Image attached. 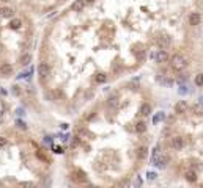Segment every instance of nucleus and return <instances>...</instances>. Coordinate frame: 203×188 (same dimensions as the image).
<instances>
[{
	"instance_id": "nucleus-23",
	"label": "nucleus",
	"mask_w": 203,
	"mask_h": 188,
	"mask_svg": "<svg viewBox=\"0 0 203 188\" xmlns=\"http://www.w3.org/2000/svg\"><path fill=\"white\" fill-rule=\"evenodd\" d=\"M84 188H96L95 185H90V183H87V185H84Z\"/></svg>"
},
{
	"instance_id": "nucleus-21",
	"label": "nucleus",
	"mask_w": 203,
	"mask_h": 188,
	"mask_svg": "<svg viewBox=\"0 0 203 188\" xmlns=\"http://www.w3.org/2000/svg\"><path fill=\"white\" fill-rule=\"evenodd\" d=\"M146 177H148L150 180H154V179L158 177V174H156V172H150V171H148V174H146Z\"/></svg>"
},
{
	"instance_id": "nucleus-12",
	"label": "nucleus",
	"mask_w": 203,
	"mask_h": 188,
	"mask_svg": "<svg viewBox=\"0 0 203 188\" xmlns=\"http://www.w3.org/2000/svg\"><path fill=\"white\" fill-rule=\"evenodd\" d=\"M137 157H139V160H145L146 157H148V148H140L139 150H137Z\"/></svg>"
},
{
	"instance_id": "nucleus-10",
	"label": "nucleus",
	"mask_w": 203,
	"mask_h": 188,
	"mask_svg": "<svg viewBox=\"0 0 203 188\" xmlns=\"http://www.w3.org/2000/svg\"><path fill=\"white\" fill-rule=\"evenodd\" d=\"M156 61L158 63H167L169 61V53L165 52L164 49H161L158 52V55H156Z\"/></svg>"
},
{
	"instance_id": "nucleus-7",
	"label": "nucleus",
	"mask_w": 203,
	"mask_h": 188,
	"mask_svg": "<svg viewBox=\"0 0 203 188\" xmlns=\"http://www.w3.org/2000/svg\"><path fill=\"white\" fill-rule=\"evenodd\" d=\"M156 43H158V45L161 49H165V47H169V45L172 44V39H170L169 36L164 35V36H159V38L156 39Z\"/></svg>"
},
{
	"instance_id": "nucleus-17",
	"label": "nucleus",
	"mask_w": 203,
	"mask_h": 188,
	"mask_svg": "<svg viewBox=\"0 0 203 188\" xmlns=\"http://www.w3.org/2000/svg\"><path fill=\"white\" fill-rule=\"evenodd\" d=\"M8 96V91L5 89V88H2V86H0V100H3ZM0 114H2V107H0Z\"/></svg>"
},
{
	"instance_id": "nucleus-20",
	"label": "nucleus",
	"mask_w": 203,
	"mask_h": 188,
	"mask_svg": "<svg viewBox=\"0 0 203 188\" xmlns=\"http://www.w3.org/2000/svg\"><path fill=\"white\" fill-rule=\"evenodd\" d=\"M95 82L96 83H103V82H105V75L104 74H98L95 77Z\"/></svg>"
},
{
	"instance_id": "nucleus-1",
	"label": "nucleus",
	"mask_w": 203,
	"mask_h": 188,
	"mask_svg": "<svg viewBox=\"0 0 203 188\" xmlns=\"http://www.w3.org/2000/svg\"><path fill=\"white\" fill-rule=\"evenodd\" d=\"M49 166L50 158L47 152L41 149L35 140L27 146H19L14 138L0 133V188H43L39 182L14 169L49 179L46 172Z\"/></svg>"
},
{
	"instance_id": "nucleus-13",
	"label": "nucleus",
	"mask_w": 203,
	"mask_h": 188,
	"mask_svg": "<svg viewBox=\"0 0 203 188\" xmlns=\"http://www.w3.org/2000/svg\"><path fill=\"white\" fill-rule=\"evenodd\" d=\"M186 179H187V182H197V174H195V171H192V169H191V171H187L186 172Z\"/></svg>"
},
{
	"instance_id": "nucleus-11",
	"label": "nucleus",
	"mask_w": 203,
	"mask_h": 188,
	"mask_svg": "<svg viewBox=\"0 0 203 188\" xmlns=\"http://www.w3.org/2000/svg\"><path fill=\"white\" fill-rule=\"evenodd\" d=\"M142 116H150V113H151V107H150V104H142V107H140V111H139Z\"/></svg>"
},
{
	"instance_id": "nucleus-3",
	"label": "nucleus",
	"mask_w": 203,
	"mask_h": 188,
	"mask_svg": "<svg viewBox=\"0 0 203 188\" xmlns=\"http://www.w3.org/2000/svg\"><path fill=\"white\" fill-rule=\"evenodd\" d=\"M170 61H172V67L175 71H183V69H186V66H187V60L183 57V55H173L172 58H170Z\"/></svg>"
},
{
	"instance_id": "nucleus-27",
	"label": "nucleus",
	"mask_w": 203,
	"mask_h": 188,
	"mask_svg": "<svg viewBox=\"0 0 203 188\" xmlns=\"http://www.w3.org/2000/svg\"><path fill=\"white\" fill-rule=\"evenodd\" d=\"M202 188H203V185H202Z\"/></svg>"
},
{
	"instance_id": "nucleus-16",
	"label": "nucleus",
	"mask_w": 203,
	"mask_h": 188,
	"mask_svg": "<svg viewBox=\"0 0 203 188\" xmlns=\"http://www.w3.org/2000/svg\"><path fill=\"white\" fill-rule=\"evenodd\" d=\"M192 111L195 113V114H202V113H203V105H202V104L194 105V107H192Z\"/></svg>"
},
{
	"instance_id": "nucleus-18",
	"label": "nucleus",
	"mask_w": 203,
	"mask_h": 188,
	"mask_svg": "<svg viewBox=\"0 0 203 188\" xmlns=\"http://www.w3.org/2000/svg\"><path fill=\"white\" fill-rule=\"evenodd\" d=\"M164 118H165V114H164L162 111H161V113H158V114H156V116L153 118V122H154V124H158V122L161 121V119H164Z\"/></svg>"
},
{
	"instance_id": "nucleus-22",
	"label": "nucleus",
	"mask_w": 203,
	"mask_h": 188,
	"mask_svg": "<svg viewBox=\"0 0 203 188\" xmlns=\"http://www.w3.org/2000/svg\"><path fill=\"white\" fill-rule=\"evenodd\" d=\"M179 88H181V89H179V93H181V94H184V93H187V86L186 85H181V86H179Z\"/></svg>"
},
{
	"instance_id": "nucleus-8",
	"label": "nucleus",
	"mask_w": 203,
	"mask_h": 188,
	"mask_svg": "<svg viewBox=\"0 0 203 188\" xmlns=\"http://www.w3.org/2000/svg\"><path fill=\"white\" fill-rule=\"evenodd\" d=\"M186 111H187V102H184V100H178V102L175 104V113L183 114Z\"/></svg>"
},
{
	"instance_id": "nucleus-25",
	"label": "nucleus",
	"mask_w": 203,
	"mask_h": 188,
	"mask_svg": "<svg viewBox=\"0 0 203 188\" xmlns=\"http://www.w3.org/2000/svg\"><path fill=\"white\" fill-rule=\"evenodd\" d=\"M85 2H88V3H93V2H95V0H85Z\"/></svg>"
},
{
	"instance_id": "nucleus-2",
	"label": "nucleus",
	"mask_w": 203,
	"mask_h": 188,
	"mask_svg": "<svg viewBox=\"0 0 203 188\" xmlns=\"http://www.w3.org/2000/svg\"><path fill=\"white\" fill-rule=\"evenodd\" d=\"M32 30L13 5L0 2V77L10 79L32 63Z\"/></svg>"
},
{
	"instance_id": "nucleus-6",
	"label": "nucleus",
	"mask_w": 203,
	"mask_h": 188,
	"mask_svg": "<svg viewBox=\"0 0 203 188\" xmlns=\"http://www.w3.org/2000/svg\"><path fill=\"white\" fill-rule=\"evenodd\" d=\"M189 25H192V27H195V25H200V21H202V16H200V13H191L189 14Z\"/></svg>"
},
{
	"instance_id": "nucleus-5",
	"label": "nucleus",
	"mask_w": 203,
	"mask_h": 188,
	"mask_svg": "<svg viewBox=\"0 0 203 188\" xmlns=\"http://www.w3.org/2000/svg\"><path fill=\"white\" fill-rule=\"evenodd\" d=\"M172 148L175 150H181L184 148V138H181V136H173L172 138Z\"/></svg>"
},
{
	"instance_id": "nucleus-9",
	"label": "nucleus",
	"mask_w": 203,
	"mask_h": 188,
	"mask_svg": "<svg viewBox=\"0 0 203 188\" xmlns=\"http://www.w3.org/2000/svg\"><path fill=\"white\" fill-rule=\"evenodd\" d=\"M169 162H170V157H169V155H159L158 160H156L153 165H156L158 168H164V166H167Z\"/></svg>"
},
{
	"instance_id": "nucleus-14",
	"label": "nucleus",
	"mask_w": 203,
	"mask_h": 188,
	"mask_svg": "<svg viewBox=\"0 0 203 188\" xmlns=\"http://www.w3.org/2000/svg\"><path fill=\"white\" fill-rule=\"evenodd\" d=\"M145 130H146V124L145 122H137L136 124V132L137 133H143Z\"/></svg>"
},
{
	"instance_id": "nucleus-24",
	"label": "nucleus",
	"mask_w": 203,
	"mask_h": 188,
	"mask_svg": "<svg viewBox=\"0 0 203 188\" xmlns=\"http://www.w3.org/2000/svg\"><path fill=\"white\" fill-rule=\"evenodd\" d=\"M136 185H137V187L142 185V180H140V179H137V180H136Z\"/></svg>"
},
{
	"instance_id": "nucleus-26",
	"label": "nucleus",
	"mask_w": 203,
	"mask_h": 188,
	"mask_svg": "<svg viewBox=\"0 0 203 188\" xmlns=\"http://www.w3.org/2000/svg\"><path fill=\"white\" fill-rule=\"evenodd\" d=\"M200 104L203 105V96H202V97H200Z\"/></svg>"
},
{
	"instance_id": "nucleus-4",
	"label": "nucleus",
	"mask_w": 203,
	"mask_h": 188,
	"mask_svg": "<svg viewBox=\"0 0 203 188\" xmlns=\"http://www.w3.org/2000/svg\"><path fill=\"white\" fill-rule=\"evenodd\" d=\"M85 8V0H74L71 3V11L72 13H80Z\"/></svg>"
},
{
	"instance_id": "nucleus-15",
	"label": "nucleus",
	"mask_w": 203,
	"mask_h": 188,
	"mask_svg": "<svg viewBox=\"0 0 203 188\" xmlns=\"http://www.w3.org/2000/svg\"><path fill=\"white\" fill-rule=\"evenodd\" d=\"M158 157H159V146H156L153 149V154H151V163H154L158 160Z\"/></svg>"
},
{
	"instance_id": "nucleus-19",
	"label": "nucleus",
	"mask_w": 203,
	"mask_h": 188,
	"mask_svg": "<svg viewBox=\"0 0 203 188\" xmlns=\"http://www.w3.org/2000/svg\"><path fill=\"white\" fill-rule=\"evenodd\" d=\"M195 85L197 86H203V74H198L195 77Z\"/></svg>"
}]
</instances>
